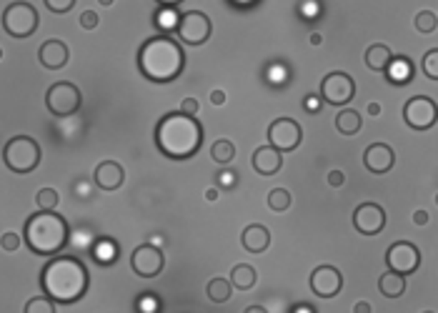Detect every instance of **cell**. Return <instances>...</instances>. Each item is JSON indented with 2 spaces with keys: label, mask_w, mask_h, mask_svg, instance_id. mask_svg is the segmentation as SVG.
Returning a JSON list of instances; mask_svg holds the SVG:
<instances>
[{
  "label": "cell",
  "mask_w": 438,
  "mask_h": 313,
  "mask_svg": "<svg viewBox=\"0 0 438 313\" xmlns=\"http://www.w3.org/2000/svg\"><path fill=\"white\" fill-rule=\"evenodd\" d=\"M156 146L171 160L193 158L203 146V125L181 111L165 113L156 125Z\"/></svg>",
  "instance_id": "2"
},
{
  "label": "cell",
  "mask_w": 438,
  "mask_h": 313,
  "mask_svg": "<svg viewBox=\"0 0 438 313\" xmlns=\"http://www.w3.org/2000/svg\"><path fill=\"white\" fill-rule=\"evenodd\" d=\"M416 25V31L423 33V36H428V33H433L438 28V18H436V13L433 10H421L418 15H416L414 20Z\"/></svg>",
  "instance_id": "30"
},
{
  "label": "cell",
  "mask_w": 438,
  "mask_h": 313,
  "mask_svg": "<svg viewBox=\"0 0 438 313\" xmlns=\"http://www.w3.org/2000/svg\"><path fill=\"white\" fill-rule=\"evenodd\" d=\"M386 226V211L378 203H361L358 208L353 211V228L361 236H378Z\"/></svg>",
  "instance_id": "14"
},
{
  "label": "cell",
  "mask_w": 438,
  "mask_h": 313,
  "mask_svg": "<svg viewBox=\"0 0 438 313\" xmlns=\"http://www.w3.org/2000/svg\"><path fill=\"white\" fill-rule=\"evenodd\" d=\"M211 103H213V105H223L225 103V91H220V88L211 91Z\"/></svg>",
  "instance_id": "41"
},
{
  "label": "cell",
  "mask_w": 438,
  "mask_h": 313,
  "mask_svg": "<svg viewBox=\"0 0 438 313\" xmlns=\"http://www.w3.org/2000/svg\"><path fill=\"white\" fill-rule=\"evenodd\" d=\"M68 221L55 211H38L23 228L25 246L36 256H58L68 243Z\"/></svg>",
  "instance_id": "4"
},
{
  "label": "cell",
  "mask_w": 438,
  "mask_h": 313,
  "mask_svg": "<svg viewBox=\"0 0 438 313\" xmlns=\"http://www.w3.org/2000/svg\"><path fill=\"white\" fill-rule=\"evenodd\" d=\"M253 168L261 176H275L283 168V153L273 146H261L253 153Z\"/></svg>",
  "instance_id": "19"
},
{
  "label": "cell",
  "mask_w": 438,
  "mask_h": 313,
  "mask_svg": "<svg viewBox=\"0 0 438 313\" xmlns=\"http://www.w3.org/2000/svg\"><path fill=\"white\" fill-rule=\"evenodd\" d=\"M93 256H96L98 264H110V261L116 258V246H113L110 241H100V243L96 246V253H93Z\"/></svg>",
  "instance_id": "33"
},
{
  "label": "cell",
  "mask_w": 438,
  "mask_h": 313,
  "mask_svg": "<svg viewBox=\"0 0 438 313\" xmlns=\"http://www.w3.org/2000/svg\"><path fill=\"white\" fill-rule=\"evenodd\" d=\"M198 111H201V105H198V100L195 98H186L181 103V113H186V116H195Z\"/></svg>",
  "instance_id": "39"
},
{
  "label": "cell",
  "mask_w": 438,
  "mask_h": 313,
  "mask_svg": "<svg viewBox=\"0 0 438 313\" xmlns=\"http://www.w3.org/2000/svg\"><path fill=\"white\" fill-rule=\"evenodd\" d=\"M211 158H213L216 163H220V166H228V163L236 158V146H233L228 138H220V141H216L213 148H211Z\"/></svg>",
  "instance_id": "27"
},
{
  "label": "cell",
  "mask_w": 438,
  "mask_h": 313,
  "mask_svg": "<svg viewBox=\"0 0 438 313\" xmlns=\"http://www.w3.org/2000/svg\"><path fill=\"white\" fill-rule=\"evenodd\" d=\"M323 43V36L321 33H313V36H310V45H321Z\"/></svg>",
  "instance_id": "48"
},
{
  "label": "cell",
  "mask_w": 438,
  "mask_h": 313,
  "mask_svg": "<svg viewBox=\"0 0 438 313\" xmlns=\"http://www.w3.org/2000/svg\"><path fill=\"white\" fill-rule=\"evenodd\" d=\"M303 141V128L293 118H275L268 128V146L278 148L280 153H291Z\"/></svg>",
  "instance_id": "9"
},
{
  "label": "cell",
  "mask_w": 438,
  "mask_h": 313,
  "mask_svg": "<svg viewBox=\"0 0 438 313\" xmlns=\"http://www.w3.org/2000/svg\"><path fill=\"white\" fill-rule=\"evenodd\" d=\"M165 256L160 248H156L153 243H143L133 251L130 256V268H133L135 276L140 278H156L163 270Z\"/></svg>",
  "instance_id": "13"
},
{
  "label": "cell",
  "mask_w": 438,
  "mask_h": 313,
  "mask_svg": "<svg viewBox=\"0 0 438 313\" xmlns=\"http://www.w3.org/2000/svg\"><path fill=\"white\" fill-rule=\"evenodd\" d=\"M246 313H263V308H258V306H250V308H246Z\"/></svg>",
  "instance_id": "49"
},
{
  "label": "cell",
  "mask_w": 438,
  "mask_h": 313,
  "mask_svg": "<svg viewBox=\"0 0 438 313\" xmlns=\"http://www.w3.org/2000/svg\"><path fill=\"white\" fill-rule=\"evenodd\" d=\"M93 181L100 190H118L126 181V171L118 160H103V163H98L96 173H93Z\"/></svg>",
  "instance_id": "17"
},
{
  "label": "cell",
  "mask_w": 438,
  "mask_h": 313,
  "mask_svg": "<svg viewBox=\"0 0 438 313\" xmlns=\"http://www.w3.org/2000/svg\"><path fill=\"white\" fill-rule=\"evenodd\" d=\"M393 163H395L393 148L386 146V143H371V146L365 148L363 166L368 168L371 173H376V176H384V173H388L391 168H393Z\"/></svg>",
  "instance_id": "16"
},
{
  "label": "cell",
  "mask_w": 438,
  "mask_h": 313,
  "mask_svg": "<svg viewBox=\"0 0 438 313\" xmlns=\"http://www.w3.org/2000/svg\"><path fill=\"white\" fill-rule=\"evenodd\" d=\"M423 73L431 80H438V48H431L423 56Z\"/></svg>",
  "instance_id": "34"
},
{
  "label": "cell",
  "mask_w": 438,
  "mask_h": 313,
  "mask_svg": "<svg viewBox=\"0 0 438 313\" xmlns=\"http://www.w3.org/2000/svg\"><path fill=\"white\" fill-rule=\"evenodd\" d=\"M0 61H3V48H0Z\"/></svg>",
  "instance_id": "51"
},
{
  "label": "cell",
  "mask_w": 438,
  "mask_h": 313,
  "mask_svg": "<svg viewBox=\"0 0 438 313\" xmlns=\"http://www.w3.org/2000/svg\"><path fill=\"white\" fill-rule=\"evenodd\" d=\"M353 313H371V303L368 301H358L353 306Z\"/></svg>",
  "instance_id": "44"
},
{
  "label": "cell",
  "mask_w": 438,
  "mask_h": 313,
  "mask_svg": "<svg viewBox=\"0 0 438 313\" xmlns=\"http://www.w3.org/2000/svg\"><path fill=\"white\" fill-rule=\"evenodd\" d=\"M83 105V96H80V88L70 80H61V83H53L45 93V108L53 113L55 118H68L73 113L80 111Z\"/></svg>",
  "instance_id": "7"
},
{
  "label": "cell",
  "mask_w": 438,
  "mask_h": 313,
  "mask_svg": "<svg viewBox=\"0 0 438 313\" xmlns=\"http://www.w3.org/2000/svg\"><path fill=\"white\" fill-rule=\"evenodd\" d=\"M206 293H208V298H211L213 303H225L228 298H231L233 286H231V281H228V278H211V281H208V286H206Z\"/></svg>",
  "instance_id": "26"
},
{
  "label": "cell",
  "mask_w": 438,
  "mask_h": 313,
  "mask_svg": "<svg viewBox=\"0 0 438 313\" xmlns=\"http://www.w3.org/2000/svg\"><path fill=\"white\" fill-rule=\"evenodd\" d=\"M291 313H316V306H310V303H296L291 308Z\"/></svg>",
  "instance_id": "42"
},
{
  "label": "cell",
  "mask_w": 438,
  "mask_h": 313,
  "mask_svg": "<svg viewBox=\"0 0 438 313\" xmlns=\"http://www.w3.org/2000/svg\"><path fill=\"white\" fill-rule=\"evenodd\" d=\"M384 73L388 75V80L395 83V86H406L408 80L414 78V63L403 56H393L388 66H386Z\"/></svg>",
  "instance_id": "21"
},
{
  "label": "cell",
  "mask_w": 438,
  "mask_h": 313,
  "mask_svg": "<svg viewBox=\"0 0 438 313\" xmlns=\"http://www.w3.org/2000/svg\"><path fill=\"white\" fill-rule=\"evenodd\" d=\"M438 108L428 96H416L403 105V121L414 130H428L436 125Z\"/></svg>",
  "instance_id": "11"
},
{
  "label": "cell",
  "mask_w": 438,
  "mask_h": 313,
  "mask_svg": "<svg viewBox=\"0 0 438 313\" xmlns=\"http://www.w3.org/2000/svg\"><path fill=\"white\" fill-rule=\"evenodd\" d=\"M38 25H40V15L25 0H15L3 10V31L10 38H31L38 31Z\"/></svg>",
  "instance_id": "6"
},
{
  "label": "cell",
  "mask_w": 438,
  "mask_h": 313,
  "mask_svg": "<svg viewBox=\"0 0 438 313\" xmlns=\"http://www.w3.org/2000/svg\"><path fill=\"white\" fill-rule=\"evenodd\" d=\"M176 33H178V38H181V43L203 45L208 38H211V33H213V23H211V18H208L206 13L188 10L178 18Z\"/></svg>",
  "instance_id": "8"
},
{
  "label": "cell",
  "mask_w": 438,
  "mask_h": 313,
  "mask_svg": "<svg viewBox=\"0 0 438 313\" xmlns=\"http://www.w3.org/2000/svg\"><path fill=\"white\" fill-rule=\"evenodd\" d=\"M88 283H91V276H88L86 264L75 256H55L40 270L43 293L63 306L80 301L88 291Z\"/></svg>",
  "instance_id": "1"
},
{
  "label": "cell",
  "mask_w": 438,
  "mask_h": 313,
  "mask_svg": "<svg viewBox=\"0 0 438 313\" xmlns=\"http://www.w3.org/2000/svg\"><path fill=\"white\" fill-rule=\"evenodd\" d=\"M43 3L50 13H55V15H63V13H68L75 6V0H43Z\"/></svg>",
  "instance_id": "36"
},
{
  "label": "cell",
  "mask_w": 438,
  "mask_h": 313,
  "mask_svg": "<svg viewBox=\"0 0 438 313\" xmlns=\"http://www.w3.org/2000/svg\"><path fill=\"white\" fill-rule=\"evenodd\" d=\"M343 289V273L335 266H318L313 273H310V291L318 296V298H333Z\"/></svg>",
  "instance_id": "15"
},
{
  "label": "cell",
  "mask_w": 438,
  "mask_h": 313,
  "mask_svg": "<svg viewBox=\"0 0 438 313\" xmlns=\"http://www.w3.org/2000/svg\"><path fill=\"white\" fill-rule=\"evenodd\" d=\"M218 196H220V190H218V188H208V190H206V201L213 203V201H218Z\"/></svg>",
  "instance_id": "45"
},
{
  "label": "cell",
  "mask_w": 438,
  "mask_h": 313,
  "mask_svg": "<svg viewBox=\"0 0 438 313\" xmlns=\"http://www.w3.org/2000/svg\"><path fill=\"white\" fill-rule=\"evenodd\" d=\"M356 96V83L343 70H333L321 80V98L331 105H348Z\"/></svg>",
  "instance_id": "10"
},
{
  "label": "cell",
  "mask_w": 438,
  "mask_h": 313,
  "mask_svg": "<svg viewBox=\"0 0 438 313\" xmlns=\"http://www.w3.org/2000/svg\"><path fill=\"white\" fill-rule=\"evenodd\" d=\"M291 193L286 188H273L268 193V208L275 211V213H283V211L291 208Z\"/></svg>",
  "instance_id": "28"
},
{
  "label": "cell",
  "mask_w": 438,
  "mask_h": 313,
  "mask_svg": "<svg viewBox=\"0 0 438 313\" xmlns=\"http://www.w3.org/2000/svg\"><path fill=\"white\" fill-rule=\"evenodd\" d=\"M3 160L13 173H33L43 160V148L31 135H15L3 148Z\"/></svg>",
  "instance_id": "5"
},
{
  "label": "cell",
  "mask_w": 438,
  "mask_h": 313,
  "mask_svg": "<svg viewBox=\"0 0 438 313\" xmlns=\"http://www.w3.org/2000/svg\"><path fill=\"white\" fill-rule=\"evenodd\" d=\"M78 23H80V28H83V31H96L98 23H100V18H98L96 10H83V13H80Z\"/></svg>",
  "instance_id": "37"
},
{
  "label": "cell",
  "mask_w": 438,
  "mask_h": 313,
  "mask_svg": "<svg viewBox=\"0 0 438 313\" xmlns=\"http://www.w3.org/2000/svg\"><path fill=\"white\" fill-rule=\"evenodd\" d=\"M70 53H68V45L63 40H45L40 48H38V61L40 66L48 68V70H61L63 66L68 63Z\"/></svg>",
  "instance_id": "18"
},
{
  "label": "cell",
  "mask_w": 438,
  "mask_h": 313,
  "mask_svg": "<svg viewBox=\"0 0 438 313\" xmlns=\"http://www.w3.org/2000/svg\"><path fill=\"white\" fill-rule=\"evenodd\" d=\"M326 181H328L331 188H341L343 183H346V173L338 171V168H333V171H328V176H326Z\"/></svg>",
  "instance_id": "38"
},
{
  "label": "cell",
  "mask_w": 438,
  "mask_h": 313,
  "mask_svg": "<svg viewBox=\"0 0 438 313\" xmlns=\"http://www.w3.org/2000/svg\"><path fill=\"white\" fill-rule=\"evenodd\" d=\"M156 25L163 28V31H176L178 25V13L173 8H163V10L156 15Z\"/></svg>",
  "instance_id": "32"
},
{
  "label": "cell",
  "mask_w": 438,
  "mask_h": 313,
  "mask_svg": "<svg viewBox=\"0 0 438 313\" xmlns=\"http://www.w3.org/2000/svg\"><path fill=\"white\" fill-rule=\"evenodd\" d=\"M138 70L151 83H173L186 68V53L181 43L168 36L148 38L138 48Z\"/></svg>",
  "instance_id": "3"
},
{
  "label": "cell",
  "mask_w": 438,
  "mask_h": 313,
  "mask_svg": "<svg viewBox=\"0 0 438 313\" xmlns=\"http://www.w3.org/2000/svg\"><path fill=\"white\" fill-rule=\"evenodd\" d=\"M414 223H416V226H426V223H428V213H426V211H416V213H414Z\"/></svg>",
  "instance_id": "43"
},
{
  "label": "cell",
  "mask_w": 438,
  "mask_h": 313,
  "mask_svg": "<svg viewBox=\"0 0 438 313\" xmlns=\"http://www.w3.org/2000/svg\"><path fill=\"white\" fill-rule=\"evenodd\" d=\"M231 286L233 289H238V291H250L253 286H256V281H258V273H256V268L253 266H248V264H238V266H233V270H231Z\"/></svg>",
  "instance_id": "23"
},
{
  "label": "cell",
  "mask_w": 438,
  "mask_h": 313,
  "mask_svg": "<svg viewBox=\"0 0 438 313\" xmlns=\"http://www.w3.org/2000/svg\"><path fill=\"white\" fill-rule=\"evenodd\" d=\"M98 3H100V6H103V8H110V6H113V3H116V0H98Z\"/></svg>",
  "instance_id": "50"
},
{
  "label": "cell",
  "mask_w": 438,
  "mask_h": 313,
  "mask_svg": "<svg viewBox=\"0 0 438 313\" xmlns=\"http://www.w3.org/2000/svg\"><path fill=\"white\" fill-rule=\"evenodd\" d=\"M368 113H371V116H381V105H378V103H368Z\"/></svg>",
  "instance_id": "47"
},
{
  "label": "cell",
  "mask_w": 438,
  "mask_h": 313,
  "mask_svg": "<svg viewBox=\"0 0 438 313\" xmlns=\"http://www.w3.org/2000/svg\"><path fill=\"white\" fill-rule=\"evenodd\" d=\"M391 58H393V53H391V48L384 43H373L371 48L365 50V66L371 68V70H376V73H384L386 66L391 63Z\"/></svg>",
  "instance_id": "24"
},
{
  "label": "cell",
  "mask_w": 438,
  "mask_h": 313,
  "mask_svg": "<svg viewBox=\"0 0 438 313\" xmlns=\"http://www.w3.org/2000/svg\"><path fill=\"white\" fill-rule=\"evenodd\" d=\"M386 266L391 270H398L403 276L416 273L421 266V251L411 241H395L393 246L386 251Z\"/></svg>",
  "instance_id": "12"
},
{
  "label": "cell",
  "mask_w": 438,
  "mask_h": 313,
  "mask_svg": "<svg viewBox=\"0 0 438 313\" xmlns=\"http://www.w3.org/2000/svg\"><path fill=\"white\" fill-rule=\"evenodd\" d=\"M335 128L343 135H356L363 128V121H361V113L353 111V108H343L338 116H335Z\"/></svg>",
  "instance_id": "25"
},
{
  "label": "cell",
  "mask_w": 438,
  "mask_h": 313,
  "mask_svg": "<svg viewBox=\"0 0 438 313\" xmlns=\"http://www.w3.org/2000/svg\"><path fill=\"white\" fill-rule=\"evenodd\" d=\"M241 243L248 253H263L268 246H271V231L261 223H250L246 226V231L241 234Z\"/></svg>",
  "instance_id": "20"
},
{
  "label": "cell",
  "mask_w": 438,
  "mask_h": 313,
  "mask_svg": "<svg viewBox=\"0 0 438 313\" xmlns=\"http://www.w3.org/2000/svg\"><path fill=\"white\" fill-rule=\"evenodd\" d=\"M58 203H61V196H58V190L55 188H40L36 193L38 211H55L58 208Z\"/></svg>",
  "instance_id": "29"
},
{
  "label": "cell",
  "mask_w": 438,
  "mask_h": 313,
  "mask_svg": "<svg viewBox=\"0 0 438 313\" xmlns=\"http://www.w3.org/2000/svg\"><path fill=\"white\" fill-rule=\"evenodd\" d=\"M160 8H176V6H181L183 0H156Z\"/></svg>",
  "instance_id": "46"
},
{
  "label": "cell",
  "mask_w": 438,
  "mask_h": 313,
  "mask_svg": "<svg viewBox=\"0 0 438 313\" xmlns=\"http://www.w3.org/2000/svg\"><path fill=\"white\" fill-rule=\"evenodd\" d=\"M135 306H138V311H156L160 303L156 301L153 296H146V298H138V303H135Z\"/></svg>",
  "instance_id": "40"
},
{
  "label": "cell",
  "mask_w": 438,
  "mask_h": 313,
  "mask_svg": "<svg viewBox=\"0 0 438 313\" xmlns=\"http://www.w3.org/2000/svg\"><path fill=\"white\" fill-rule=\"evenodd\" d=\"M25 313H55V301L45 293L38 296V298H31L25 303Z\"/></svg>",
  "instance_id": "31"
},
{
  "label": "cell",
  "mask_w": 438,
  "mask_h": 313,
  "mask_svg": "<svg viewBox=\"0 0 438 313\" xmlns=\"http://www.w3.org/2000/svg\"><path fill=\"white\" fill-rule=\"evenodd\" d=\"M0 248L6 253H15L20 248V234H13V231L3 234L0 236Z\"/></svg>",
  "instance_id": "35"
},
{
  "label": "cell",
  "mask_w": 438,
  "mask_h": 313,
  "mask_svg": "<svg viewBox=\"0 0 438 313\" xmlns=\"http://www.w3.org/2000/svg\"><path fill=\"white\" fill-rule=\"evenodd\" d=\"M378 291L386 296V298H401L406 293V276L398 273V270H386L384 276L378 278Z\"/></svg>",
  "instance_id": "22"
}]
</instances>
